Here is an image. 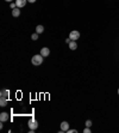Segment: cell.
Returning <instances> with one entry per match:
<instances>
[{
    "instance_id": "6da1fadb",
    "label": "cell",
    "mask_w": 119,
    "mask_h": 133,
    "mask_svg": "<svg viewBox=\"0 0 119 133\" xmlns=\"http://www.w3.org/2000/svg\"><path fill=\"white\" fill-rule=\"evenodd\" d=\"M43 58H44V56H42L41 54H36V55L32 56L31 61H32V64H34L35 66H38V65H41V64L43 63Z\"/></svg>"
},
{
    "instance_id": "7a4b0ae2",
    "label": "cell",
    "mask_w": 119,
    "mask_h": 133,
    "mask_svg": "<svg viewBox=\"0 0 119 133\" xmlns=\"http://www.w3.org/2000/svg\"><path fill=\"white\" fill-rule=\"evenodd\" d=\"M27 125H29V127H30V130H36V128L38 127V122L34 119V118L27 121Z\"/></svg>"
},
{
    "instance_id": "3957f363",
    "label": "cell",
    "mask_w": 119,
    "mask_h": 133,
    "mask_svg": "<svg viewBox=\"0 0 119 133\" xmlns=\"http://www.w3.org/2000/svg\"><path fill=\"white\" fill-rule=\"evenodd\" d=\"M79 37H80V32L76 31V30H74V31H71L70 34H69V39H70L71 41H76Z\"/></svg>"
},
{
    "instance_id": "277c9868",
    "label": "cell",
    "mask_w": 119,
    "mask_h": 133,
    "mask_svg": "<svg viewBox=\"0 0 119 133\" xmlns=\"http://www.w3.org/2000/svg\"><path fill=\"white\" fill-rule=\"evenodd\" d=\"M69 130V123L67 121H63L61 123V132H67Z\"/></svg>"
},
{
    "instance_id": "5b68a950",
    "label": "cell",
    "mask_w": 119,
    "mask_h": 133,
    "mask_svg": "<svg viewBox=\"0 0 119 133\" xmlns=\"http://www.w3.org/2000/svg\"><path fill=\"white\" fill-rule=\"evenodd\" d=\"M49 54H50V50H49V48H47V47H43V48L41 49V55H42V56L47 58Z\"/></svg>"
},
{
    "instance_id": "8992f818",
    "label": "cell",
    "mask_w": 119,
    "mask_h": 133,
    "mask_svg": "<svg viewBox=\"0 0 119 133\" xmlns=\"http://www.w3.org/2000/svg\"><path fill=\"white\" fill-rule=\"evenodd\" d=\"M27 0H16V5H17V7H19V8H21V7L25 6V4H26Z\"/></svg>"
},
{
    "instance_id": "52a82bcc",
    "label": "cell",
    "mask_w": 119,
    "mask_h": 133,
    "mask_svg": "<svg viewBox=\"0 0 119 133\" xmlns=\"http://www.w3.org/2000/svg\"><path fill=\"white\" fill-rule=\"evenodd\" d=\"M0 120H1V122H4V121H7V120H8V114H7V113H1V114H0Z\"/></svg>"
},
{
    "instance_id": "ba28073f",
    "label": "cell",
    "mask_w": 119,
    "mask_h": 133,
    "mask_svg": "<svg viewBox=\"0 0 119 133\" xmlns=\"http://www.w3.org/2000/svg\"><path fill=\"white\" fill-rule=\"evenodd\" d=\"M19 14H20V10H19V7H16L12 10V16L13 17H19Z\"/></svg>"
},
{
    "instance_id": "9c48e42d",
    "label": "cell",
    "mask_w": 119,
    "mask_h": 133,
    "mask_svg": "<svg viewBox=\"0 0 119 133\" xmlns=\"http://www.w3.org/2000/svg\"><path fill=\"white\" fill-rule=\"evenodd\" d=\"M69 48H70L71 50H75V49L78 48V45H76V42H75V41H70V43H69Z\"/></svg>"
},
{
    "instance_id": "30bf717a",
    "label": "cell",
    "mask_w": 119,
    "mask_h": 133,
    "mask_svg": "<svg viewBox=\"0 0 119 133\" xmlns=\"http://www.w3.org/2000/svg\"><path fill=\"white\" fill-rule=\"evenodd\" d=\"M6 104H7V98L6 97L0 98V105H1V107H6Z\"/></svg>"
},
{
    "instance_id": "8fae6325",
    "label": "cell",
    "mask_w": 119,
    "mask_h": 133,
    "mask_svg": "<svg viewBox=\"0 0 119 133\" xmlns=\"http://www.w3.org/2000/svg\"><path fill=\"white\" fill-rule=\"evenodd\" d=\"M43 31H44L43 25H37V28H36V32H37V34H42Z\"/></svg>"
},
{
    "instance_id": "7c38bea8",
    "label": "cell",
    "mask_w": 119,
    "mask_h": 133,
    "mask_svg": "<svg viewBox=\"0 0 119 133\" xmlns=\"http://www.w3.org/2000/svg\"><path fill=\"white\" fill-rule=\"evenodd\" d=\"M8 90H1V92H0V95H1V97H8Z\"/></svg>"
},
{
    "instance_id": "4fadbf2b",
    "label": "cell",
    "mask_w": 119,
    "mask_h": 133,
    "mask_svg": "<svg viewBox=\"0 0 119 133\" xmlns=\"http://www.w3.org/2000/svg\"><path fill=\"white\" fill-rule=\"evenodd\" d=\"M31 39L34 40V41L38 40V34H37V32H36V34H32V36H31Z\"/></svg>"
},
{
    "instance_id": "5bb4252c",
    "label": "cell",
    "mask_w": 119,
    "mask_h": 133,
    "mask_svg": "<svg viewBox=\"0 0 119 133\" xmlns=\"http://www.w3.org/2000/svg\"><path fill=\"white\" fill-rule=\"evenodd\" d=\"M92 126V121H91V120H87V121H86V127H91Z\"/></svg>"
},
{
    "instance_id": "9a60e30c",
    "label": "cell",
    "mask_w": 119,
    "mask_h": 133,
    "mask_svg": "<svg viewBox=\"0 0 119 133\" xmlns=\"http://www.w3.org/2000/svg\"><path fill=\"white\" fill-rule=\"evenodd\" d=\"M92 132V131H91V128H89V127H86L85 130H83V133H91Z\"/></svg>"
},
{
    "instance_id": "2e32d148",
    "label": "cell",
    "mask_w": 119,
    "mask_h": 133,
    "mask_svg": "<svg viewBox=\"0 0 119 133\" xmlns=\"http://www.w3.org/2000/svg\"><path fill=\"white\" fill-rule=\"evenodd\" d=\"M67 132H69V133H78V131H76V130H68Z\"/></svg>"
},
{
    "instance_id": "e0dca14e",
    "label": "cell",
    "mask_w": 119,
    "mask_h": 133,
    "mask_svg": "<svg viewBox=\"0 0 119 133\" xmlns=\"http://www.w3.org/2000/svg\"><path fill=\"white\" fill-rule=\"evenodd\" d=\"M70 41H71V40H70V39H67V40H66V42L68 43V45H69V43H70Z\"/></svg>"
},
{
    "instance_id": "ac0fdd59",
    "label": "cell",
    "mask_w": 119,
    "mask_h": 133,
    "mask_svg": "<svg viewBox=\"0 0 119 133\" xmlns=\"http://www.w3.org/2000/svg\"><path fill=\"white\" fill-rule=\"evenodd\" d=\"M27 1H29V3H35L36 0H27Z\"/></svg>"
},
{
    "instance_id": "d6986e66",
    "label": "cell",
    "mask_w": 119,
    "mask_h": 133,
    "mask_svg": "<svg viewBox=\"0 0 119 133\" xmlns=\"http://www.w3.org/2000/svg\"><path fill=\"white\" fill-rule=\"evenodd\" d=\"M6 1H7V3H10V1H12V0H6Z\"/></svg>"
},
{
    "instance_id": "ffe728a7",
    "label": "cell",
    "mask_w": 119,
    "mask_h": 133,
    "mask_svg": "<svg viewBox=\"0 0 119 133\" xmlns=\"http://www.w3.org/2000/svg\"><path fill=\"white\" fill-rule=\"evenodd\" d=\"M118 95H119V89H118Z\"/></svg>"
}]
</instances>
